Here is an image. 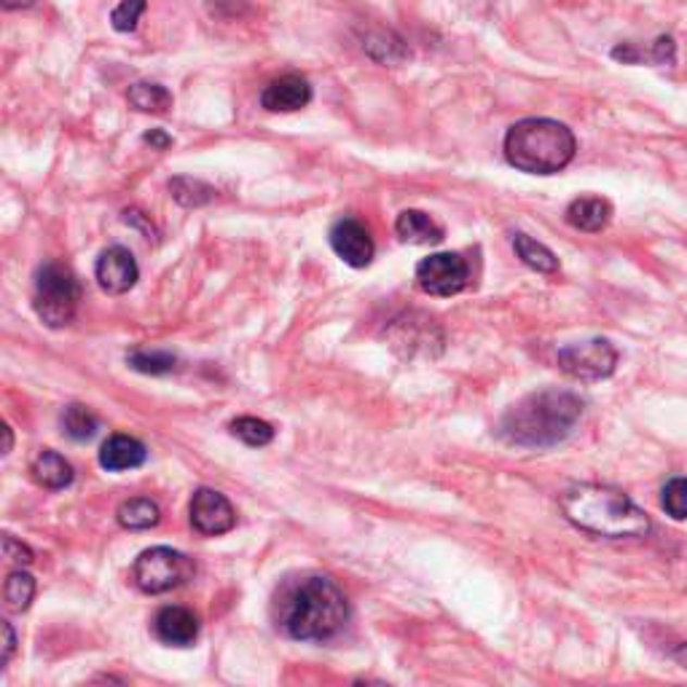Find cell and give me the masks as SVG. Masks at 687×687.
Instances as JSON below:
<instances>
[{
  "instance_id": "1f68e13d",
  "label": "cell",
  "mask_w": 687,
  "mask_h": 687,
  "mask_svg": "<svg viewBox=\"0 0 687 687\" xmlns=\"http://www.w3.org/2000/svg\"><path fill=\"white\" fill-rule=\"evenodd\" d=\"M3 634H5V645H3V666L11 661V655H14V645H16V637H14V628H11V623L3 621Z\"/></svg>"
},
{
  "instance_id": "4fadbf2b",
  "label": "cell",
  "mask_w": 687,
  "mask_h": 687,
  "mask_svg": "<svg viewBox=\"0 0 687 687\" xmlns=\"http://www.w3.org/2000/svg\"><path fill=\"white\" fill-rule=\"evenodd\" d=\"M312 100V86L301 76L274 78L266 89L261 91V105L272 113H293L309 105Z\"/></svg>"
},
{
  "instance_id": "6da1fadb",
  "label": "cell",
  "mask_w": 687,
  "mask_h": 687,
  "mask_svg": "<svg viewBox=\"0 0 687 687\" xmlns=\"http://www.w3.org/2000/svg\"><path fill=\"white\" fill-rule=\"evenodd\" d=\"M580 416V395L566 389H540L511 405L497 433L505 444L521 449H551L575 433Z\"/></svg>"
},
{
  "instance_id": "9a60e30c",
  "label": "cell",
  "mask_w": 687,
  "mask_h": 687,
  "mask_svg": "<svg viewBox=\"0 0 687 687\" xmlns=\"http://www.w3.org/2000/svg\"><path fill=\"white\" fill-rule=\"evenodd\" d=\"M612 57L617 62H626V65H674L677 60V43L672 36L655 38L650 46H637V43H623L612 49Z\"/></svg>"
},
{
  "instance_id": "8fae6325",
  "label": "cell",
  "mask_w": 687,
  "mask_h": 687,
  "mask_svg": "<svg viewBox=\"0 0 687 687\" xmlns=\"http://www.w3.org/2000/svg\"><path fill=\"white\" fill-rule=\"evenodd\" d=\"M95 274L97 283H100V288L105 290V293L122 296L135 288L137 277H140V268H137L135 255H132L127 248L113 245V248H108L105 253L100 255Z\"/></svg>"
},
{
  "instance_id": "ac0fdd59",
  "label": "cell",
  "mask_w": 687,
  "mask_h": 687,
  "mask_svg": "<svg viewBox=\"0 0 687 687\" xmlns=\"http://www.w3.org/2000/svg\"><path fill=\"white\" fill-rule=\"evenodd\" d=\"M30 473L38 486H43V489H51V491H60V489H65V486H71L73 475H76L73 473L71 462H67L65 457L57 454V451H41V454L36 457V462H33Z\"/></svg>"
},
{
  "instance_id": "277c9868",
  "label": "cell",
  "mask_w": 687,
  "mask_h": 687,
  "mask_svg": "<svg viewBox=\"0 0 687 687\" xmlns=\"http://www.w3.org/2000/svg\"><path fill=\"white\" fill-rule=\"evenodd\" d=\"M577 142L566 124L553 118H524L505 135L508 164L529 175H553L575 159Z\"/></svg>"
},
{
  "instance_id": "ba28073f",
  "label": "cell",
  "mask_w": 687,
  "mask_h": 687,
  "mask_svg": "<svg viewBox=\"0 0 687 687\" xmlns=\"http://www.w3.org/2000/svg\"><path fill=\"white\" fill-rule=\"evenodd\" d=\"M471 283V266L460 253H435L416 266V285L435 299L462 293Z\"/></svg>"
},
{
  "instance_id": "4316f807",
  "label": "cell",
  "mask_w": 687,
  "mask_h": 687,
  "mask_svg": "<svg viewBox=\"0 0 687 687\" xmlns=\"http://www.w3.org/2000/svg\"><path fill=\"white\" fill-rule=\"evenodd\" d=\"M127 363L135 371H140V374L159 376V374H170V371L175 369L177 360L172 358L170 352H146V349H137V352L129 354Z\"/></svg>"
},
{
  "instance_id": "4dcf8cb0",
  "label": "cell",
  "mask_w": 687,
  "mask_h": 687,
  "mask_svg": "<svg viewBox=\"0 0 687 687\" xmlns=\"http://www.w3.org/2000/svg\"><path fill=\"white\" fill-rule=\"evenodd\" d=\"M142 140H146L151 148H157V151H167V148L172 146V137L162 129H151L146 137H142Z\"/></svg>"
},
{
  "instance_id": "2e32d148",
  "label": "cell",
  "mask_w": 687,
  "mask_h": 687,
  "mask_svg": "<svg viewBox=\"0 0 687 687\" xmlns=\"http://www.w3.org/2000/svg\"><path fill=\"white\" fill-rule=\"evenodd\" d=\"M612 221V204L601 197H580L566 208V223L577 232H604Z\"/></svg>"
},
{
  "instance_id": "ffe728a7",
  "label": "cell",
  "mask_w": 687,
  "mask_h": 687,
  "mask_svg": "<svg viewBox=\"0 0 687 687\" xmlns=\"http://www.w3.org/2000/svg\"><path fill=\"white\" fill-rule=\"evenodd\" d=\"M513 248H515V255H519L526 266L535 268V272H540V274L559 272V258L553 255V250L546 248L542 242H537V239H532L529 234H515Z\"/></svg>"
},
{
  "instance_id": "9c48e42d",
  "label": "cell",
  "mask_w": 687,
  "mask_h": 687,
  "mask_svg": "<svg viewBox=\"0 0 687 687\" xmlns=\"http://www.w3.org/2000/svg\"><path fill=\"white\" fill-rule=\"evenodd\" d=\"M191 524L199 535L204 537H217L226 535L237 524V513H234L232 502L215 489H197L191 497Z\"/></svg>"
},
{
  "instance_id": "5bb4252c",
  "label": "cell",
  "mask_w": 687,
  "mask_h": 687,
  "mask_svg": "<svg viewBox=\"0 0 687 687\" xmlns=\"http://www.w3.org/2000/svg\"><path fill=\"white\" fill-rule=\"evenodd\" d=\"M146 446L137 438H132V435H111V438L102 444L100 465L111 473L135 471V467H140L142 462H146Z\"/></svg>"
},
{
  "instance_id": "44dd1931",
  "label": "cell",
  "mask_w": 687,
  "mask_h": 687,
  "mask_svg": "<svg viewBox=\"0 0 687 687\" xmlns=\"http://www.w3.org/2000/svg\"><path fill=\"white\" fill-rule=\"evenodd\" d=\"M116 519L124 529L142 532V529H153V526L162 521V511H159L157 502L146 500V497H135V500L122 502Z\"/></svg>"
},
{
  "instance_id": "5b68a950",
  "label": "cell",
  "mask_w": 687,
  "mask_h": 687,
  "mask_svg": "<svg viewBox=\"0 0 687 687\" xmlns=\"http://www.w3.org/2000/svg\"><path fill=\"white\" fill-rule=\"evenodd\" d=\"M78 299H82V288L71 268L62 263H46L38 268L33 307L49 328H65L76 317Z\"/></svg>"
},
{
  "instance_id": "f1b7e54d",
  "label": "cell",
  "mask_w": 687,
  "mask_h": 687,
  "mask_svg": "<svg viewBox=\"0 0 687 687\" xmlns=\"http://www.w3.org/2000/svg\"><path fill=\"white\" fill-rule=\"evenodd\" d=\"M146 0H122V3L113 9L111 14V25L113 30L118 33H132L137 27V22H140V16L146 14Z\"/></svg>"
},
{
  "instance_id": "e575fe53",
  "label": "cell",
  "mask_w": 687,
  "mask_h": 687,
  "mask_svg": "<svg viewBox=\"0 0 687 687\" xmlns=\"http://www.w3.org/2000/svg\"><path fill=\"white\" fill-rule=\"evenodd\" d=\"M22 5H33V0H3V9H22Z\"/></svg>"
},
{
  "instance_id": "d6986e66",
  "label": "cell",
  "mask_w": 687,
  "mask_h": 687,
  "mask_svg": "<svg viewBox=\"0 0 687 687\" xmlns=\"http://www.w3.org/2000/svg\"><path fill=\"white\" fill-rule=\"evenodd\" d=\"M127 100L135 111L140 113H157V116H164L172 108V95L170 89H164L162 84H148V82H137L129 86Z\"/></svg>"
},
{
  "instance_id": "7402d4cb",
  "label": "cell",
  "mask_w": 687,
  "mask_h": 687,
  "mask_svg": "<svg viewBox=\"0 0 687 687\" xmlns=\"http://www.w3.org/2000/svg\"><path fill=\"white\" fill-rule=\"evenodd\" d=\"M170 193L183 208H202L215 199V188L202 180H193V177H172Z\"/></svg>"
},
{
  "instance_id": "484cf974",
  "label": "cell",
  "mask_w": 687,
  "mask_h": 687,
  "mask_svg": "<svg viewBox=\"0 0 687 687\" xmlns=\"http://www.w3.org/2000/svg\"><path fill=\"white\" fill-rule=\"evenodd\" d=\"M232 435H237L248 446H266L274 440V427L268 422L255 420V416H239L232 422Z\"/></svg>"
},
{
  "instance_id": "836d02e7",
  "label": "cell",
  "mask_w": 687,
  "mask_h": 687,
  "mask_svg": "<svg viewBox=\"0 0 687 687\" xmlns=\"http://www.w3.org/2000/svg\"><path fill=\"white\" fill-rule=\"evenodd\" d=\"M672 658H674V661L679 663V666H685V669H687V642H685V645H679V647H674V650H672Z\"/></svg>"
},
{
  "instance_id": "e0dca14e",
  "label": "cell",
  "mask_w": 687,
  "mask_h": 687,
  "mask_svg": "<svg viewBox=\"0 0 687 687\" xmlns=\"http://www.w3.org/2000/svg\"><path fill=\"white\" fill-rule=\"evenodd\" d=\"M395 232L409 245H438L444 242V228L422 210H403L395 221Z\"/></svg>"
},
{
  "instance_id": "d6a6232c",
  "label": "cell",
  "mask_w": 687,
  "mask_h": 687,
  "mask_svg": "<svg viewBox=\"0 0 687 687\" xmlns=\"http://www.w3.org/2000/svg\"><path fill=\"white\" fill-rule=\"evenodd\" d=\"M124 221L135 223V226H140L142 232H146V237H151L153 226H151V223H148V217L142 215V213H137V210H127V213H124Z\"/></svg>"
},
{
  "instance_id": "7a4b0ae2",
  "label": "cell",
  "mask_w": 687,
  "mask_h": 687,
  "mask_svg": "<svg viewBox=\"0 0 687 687\" xmlns=\"http://www.w3.org/2000/svg\"><path fill=\"white\" fill-rule=\"evenodd\" d=\"M347 617V597L330 577H301L279 594L277 623L290 639L299 642H325L336 637Z\"/></svg>"
},
{
  "instance_id": "d4e9b609",
  "label": "cell",
  "mask_w": 687,
  "mask_h": 687,
  "mask_svg": "<svg viewBox=\"0 0 687 687\" xmlns=\"http://www.w3.org/2000/svg\"><path fill=\"white\" fill-rule=\"evenodd\" d=\"M62 427H65V433L73 440H89L97 433V427H100V422L91 414V409H86L82 403H73L62 414Z\"/></svg>"
},
{
  "instance_id": "8992f818",
  "label": "cell",
  "mask_w": 687,
  "mask_h": 687,
  "mask_svg": "<svg viewBox=\"0 0 687 687\" xmlns=\"http://www.w3.org/2000/svg\"><path fill=\"white\" fill-rule=\"evenodd\" d=\"M137 588L146 594H167L172 588H180L193 577V561L172 548H148L137 557L132 566Z\"/></svg>"
},
{
  "instance_id": "3957f363",
  "label": "cell",
  "mask_w": 687,
  "mask_h": 687,
  "mask_svg": "<svg viewBox=\"0 0 687 687\" xmlns=\"http://www.w3.org/2000/svg\"><path fill=\"white\" fill-rule=\"evenodd\" d=\"M559 505L570 524L607 540L645 537L652 526L642 508L612 486L575 484L559 497Z\"/></svg>"
},
{
  "instance_id": "f546056e",
  "label": "cell",
  "mask_w": 687,
  "mask_h": 687,
  "mask_svg": "<svg viewBox=\"0 0 687 687\" xmlns=\"http://www.w3.org/2000/svg\"><path fill=\"white\" fill-rule=\"evenodd\" d=\"M3 553H5V559L14 561V564H20V566H30L33 559H36V557H33L30 548L25 546V542L14 540V537H11V535L3 537Z\"/></svg>"
},
{
  "instance_id": "30bf717a",
  "label": "cell",
  "mask_w": 687,
  "mask_h": 687,
  "mask_svg": "<svg viewBox=\"0 0 687 687\" xmlns=\"http://www.w3.org/2000/svg\"><path fill=\"white\" fill-rule=\"evenodd\" d=\"M330 248L344 263L354 268L369 266L376 253L371 232L354 217H341V221L334 223V228H330Z\"/></svg>"
},
{
  "instance_id": "52a82bcc",
  "label": "cell",
  "mask_w": 687,
  "mask_h": 687,
  "mask_svg": "<svg viewBox=\"0 0 687 687\" xmlns=\"http://www.w3.org/2000/svg\"><path fill=\"white\" fill-rule=\"evenodd\" d=\"M561 371L572 379L601 382L615 374L617 349L607 339H588L559 349L557 354Z\"/></svg>"
},
{
  "instance_id": "d590c367",
  "label": "cell",
  "mask_w": 687,
  "mask_h": 687,
  "mask_svg": "<svg viewBox=\"0 0 687 687\" xmlns=\"http://www.w3.org/2000/svg\"><path fill=\"white\" fill-rule=\"evenodd\" d=\"M3 438H5V444H3V454H9V451H11V444H14V438H11V427H9V425H3Z\"/></svg>"
},
{
  "instance_id": "83f0119b",
  "label": "cell",
  "mask_w": 687,
  "mask_h": 687,
  "mask_svg": "<svg viewBox=\"0 0 687 687\" xmlns=\"http://www.w3.org/2000/svg\"><path fill=\"white\" fill-rule=\"evenodd\" d=\"M663 511L672 515L674 521H685L687 519V478L685 475H677V478L669 480L663 486Z\"/></svg>"
},
{
  "instance_id": "cb8c5ba5",
  "label": "cell",
  "mask_w": 687,
  "mask_h": 687,
  "mask_svg": "<svg viewBox=\"0 0 687 687\" xmlns=\"http://www.w3.org/2000/svg\"><path fill=\"white\" fill-rule=\"evenodd\" d=\"M363 49H369V54L374 57V60L387 62V65H398V62L411 57L409 46L400 41L398 36H392V33H379V36L369 38V41L363 43Z\"/></svg>"
},
{
  "instance_id": "603a6c76",
  "label": "cell",
  "mask_w": 687,
  "mask_h": 687,
  "mask_svg": "<svg viewBox=\"0 0 687 687\" xmlns=\"http://www.w3.org/2000/svg\"><path fill=\"white\" fill-rule=\"evenodd\" d=\"M3 597H5V607H9L11 612L27 610L33 597H36V580H33V577L22 570L11 572V575L5 577Z\"/></svg>"
},
{
  "instance_id": "7c38bea8",
  "label": "cell",
  "mask_w": 687,
  "mask_h": 687,
  "mask_svg": "<svg viewBox=\"0 0 687 687\" xmlns=\"http://www.w3.org/2000/svg\"><path fill=\"white\" fill-rule=\"evenodd\" d=\"M153 632L170 647H191L199 637V617L186 607H162L153 617Z\"/></svg>"
}]
</instances>
